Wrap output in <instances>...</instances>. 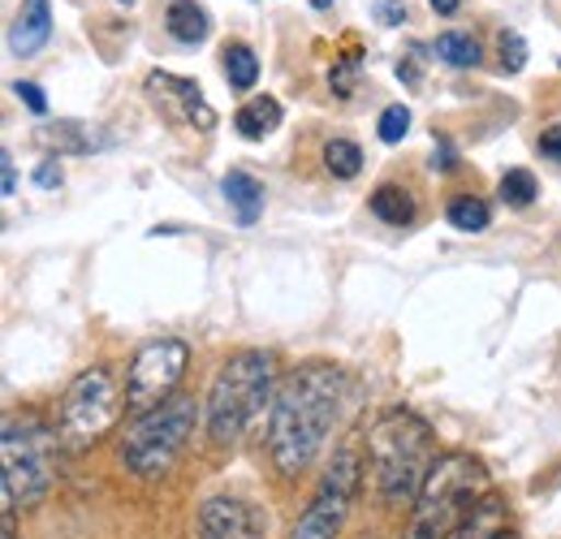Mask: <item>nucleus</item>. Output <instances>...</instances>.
I'll return each instance as SVG.
<instances>
[{"label":"nucleus","mask_w":561,"mask_h":539,"mask_svg":"<svg viewBox=\"0 0 561 539\" xmlns=\"http://www.w3.org/2000/svg\"><path fill=\"white\" fill-rule=\"evenodd\" d=\"M351 398V376L337 363H302L280 380L268 414V458L280 474L311 471L342 405Z\"/></svg>","instance_id":"f257e3e1"},{"label":"nucleus","mask_w":561,"mask_h":539,"mask_svg":"<svg viewBox=\"0 0 561 539\" xmlns=\"http://www.w3.org/2000/svg\"><path fill=\"white\" fill-rule=\"evenodd\" d=\"M367 458L385 505H415L423 479L440 454H436L432 427L415 410H385L367 432Z\"/></svg>","instance_id":"f03ea898"},{"label":"nucleus","mask_w":561,"mask_h":539,"mask_svg":"<svg viewBox=\"0 0 561 539\" xmlns=\"http://www.w3.org/2000/svg\"><path fill=\"white\" fill-rule=\"evenodd\" d=\"M489 496V474L467 454H440L423 479L407 539H449Z\"/></svg>","instance_id":"7ed1b4c3"},{"label":"nucleus","mask_w":561,"mask_h":539,"mask_svg":"<svg viewBox=\"0 0 561 539\" xmlns=\"http://www.w3.org/2000/svg\"><path fill=\"white\" fill-rule=\"evenodd\" d=\"M273 393V358L264 349H242L233 358H225V367L216 371L208 398H204V423L216 445L238 440L255 414L264 410Z\"/></svg>","instance_id":"20e7f679"},{"label":"nucleus","mask_w":561,"mask_h":539,"mask_svg":"<svg viewBox=\"0 0 561 539\" xmlns=\"http://www.w3.org/2000/svg\"><path fill=\"white\" fill-rule=\"evenodd\" d=\"M195 423H199V398H191V393H178V398H169L164 405L139 414L126 427V436H122V462H126V471L139 474V479L169 474L173 462L182 458V449L191 445Z\"/></svg>","instance_id":"39448f33"},{"label":"nucleus","mask_w":561,"mask_h":539,"mask_svg":"<svg viewBox=\"0 0 561 539\" xmlns=\"http://www.w3.org/2000/svg\"><path fill=\"white\" fill-rule=\"evenodd\" d=\"M122 410H130V402H126V385L117 380L113 367L95 363V367L78 371L70 380V389L61 393V405H57L61 449H70V454L91 449L100 436H108L117 427Z\"/></svg>","instance_id":"423d86ee"},{"label":"nucleus","mask_w":561,"mask_h":539,"mask_svg":"<svg viewBox=\"0 0 561 539\" xmlns=\"http://www.w3.org/2000/svg\"><path fill=\"white\" fill-rule=\"evenodd\" d=\"M57 445L61 436L39 427V423H18L9 418L4 423V440H0V454H4V474H0V501H4V514L13 509H31L48 496L53 488V467H57Z\"/></svg>","instance_id":"0eeeda50"},{"label":"nucleus","mask_w":561,"mask_h":539,"mask_svg":"<svg viewBox=\"0 0 561 539\" xmlns=\"http://www.w3.org/2000/svg\"><path fill=\"white\" fill-rule=\"evenodd\" d=\"M358 479H363V454L358 449H337L329 471L320 479L311 505L302 509V518L294 523L289 539H337L342 523L351 514L354 496H358Z\"/></svg>","instance_id":"6e6552de"},{"label":"nucleus","mask_w":561,"mask_h":539,"mask_svg":"<svg viewBox=\"0 0 561 539\" xmlns=\"http://www.w3.org/2000/svg\"><path fill=\"white\" fill-rule=\"evenodd\" d=\"M191 367V345L182 337H156L135 349L126 367V402L135 414H147L169 398H178V380Z\"/></svg>","instance_id":"1a4fd4ad"},{"label":"nucleus","mask_w":561,"mask_h":539,"mask_svg":"<svg viewBox=\"0 0 561 539\" xmlns=\"http://www.w3.org/2000/svg\"><path fill=\"white\" fill-rule=\"evenodd\" d=\"M147 95H151L156 108H160L164 117H173L178 126H195V130H211V126H216V108L204 100L199 82H191V78L151 69V73H147Z\"/></svg>","instance_id":"9d476101"},{"label":"nucleus","mask_w":561,"mask_h":539,"mask_svg":"<svg viewBox=\"0 0 561 539\" xmlns=\"http://www.w3.org/2000/svg\"><path fill=\"white\" fill-rule=\"evenodd\" d=\"M199 539H264L268 518L242 496H208L199 505Z\"/></svg>","instance_id":"9b49d317"},{"label":"nucleus","mask_w":561,"mask_h":539,"mask_svg":"<svg viewBox=\"0 0 561 539\" xmlns=\"http://www.w3.org/2000/svg\"><path fill=\"white\" fill-rule=\"evenodd\" d=\"M53 39V4L48 0H22L13 26H9V53L13 57H35Z\"/></svg>","instance_id":"f8f14e48"},{"label":"nucleus","mask_w":561,"mask_h":539,"mask_svg":"<svg viewBox=\"0 0 561 539\" xmlns=\"http://www.w3.org/2000/svg\"><path fill=\"white\" fill-rule=\"evenodd\" d=\"M220 195L225 203L233 207V220L242 225V229H251L260 216H264V182L255 177V173H247V169H229L225 177H220Z\"/></svg>","instance_id":"ddd939ff"},{"label":"nucleus","mask_w":561,"mask_h":539,"mask_svg":"<svg viewBox=\"0 0 561 539\" xmlns=\"http://www.w3.org/2000/svg\"><path fill=\"white\" fill-rule=\"evenodd\" d=\"M164 31H169L178 44L195 48V44H204L211 35L208 9H204L199 0H169V9H164Z\"/></svg>","instance_id":"4468645a"},{"label":"nucleus","mask_w":561,"mask_h":539,"mask_svg":"<svg viewBox=\"0 0 561 539\" xmlns=\"http://www.w3.org/2000/svg\"><path fill=\"white\" fill-rule=\"evenodd\" d=\"M280 126V104L273 95H255V100H247L238 113H233V130L242 138H268L273 130Z\"/></svg>","instance_id":"2eb2a0df"},{"label":"nucleus","mask_w":561,"mask_h":539,"mask_svg":"<svg viewBox=\"0 0 561 539\" xmlns=\"http://www.w3.org/2000/svg\"><path fill=\"white\" fill-rule=\"evenodd\" d=\"M367 207H371L376 220H385V225H393V229H407V225L415 220V199H411V191H407V186H393V182L376 186Z\"/></svg>","instance_id":"dca6fc26"},{"label":"nucleus","mask_w":561,"mask_h":539,"mask_svg":"<svg viewBox=\"0 0 561 539\" xmlns=\"http://www.w3.org/2000/svg\"><path fill=\"white\" fill-rule=\"evenodd\" d=\"M501 531H505V501L489 492V496L480 501V509H476L449 539H496Z\"/></svg>","instance_id":"f3484780"},{"label":"nucleus","mask_w":561,"mask_h":539,"mask_svg":"<svg viewBox=\"0 0 561 539\" xmlns=\"http://www.w3.org/2000/svg\"><path fill=\"white\" fill-rule=\"evenodd\" d=\"M220 69H225V82H229L233 91H251V87L260 82V57H255L247 44H225Z\"/></svg>","instance_id":"a211bd4d"},{"label":"nucleus","mask_w":561,"mask_h":539,"mask_svg":"<svg viewBox=\"0 0 561 539\" xmlns=\"http://www.w3.org/2000/svg\"><path fill=\"white\" fill-rule=\"evenodd\" d=\"M432 53H436L445 66H454V69H476V66H480V44H476L471 35H462V31H445V35H436Z\"/></svg>","instance_id":"6ab92c4d"},{"label":"nucleus","mask_w":561,"mask_h":539,"mask_svg":"<svg viewBox=\"0 0 561 539\" xmlns=\"http://www.w3.org/2000/svg\"><path fill=\"white\" fill-rule=\"evenodd\" d=\"M445 220H449L454 229H462V233H484L492 211H489V203L476 199V195H458V199H449V207H445Z\"/></svg>","instance_id":"aec40b11"},{"label":"nucleus","mask_w":561,"mask_h":539,"mask_svg":"<svg viewBox=\"0 0 561 539\" xmlns=\"http://www.w3.org/2000/svg\"><path fill=\"white\" fill-rule=\"evenodd\" d=\"M324 169L337 177V182H351L363 173V151H358V142L351 138H329L324 142Z\"/></svg>","instance_id":"412c9836"},{"label":"nucleus","mask_w":561,"mask_h":539,"mask_svg":"<svg viewBox=\"0 0 561 539\" xmlns=\"http://www.w3.org/2000/svg\"><path fill=\"white\" fill-rule=\"evenodd\" d=\"M496 195H501V203H510V207H531L536 195H540V182H536L531 169H505L501 182H496Z\"/></svg>","instance_id":"4be33fe9"},{"label":"nucleus","mask_w":561,"mask_h":539,"mask_svg":"<svg viewBox=\"0 0 561 539\" xmlns=\"http://www.w3.org/2000/svg\"><path fill=\"white\" fill-rule=\"evenodd\" d=\"M39 138L57 151H91L95 147V138L87 135L82 122H57V130H39Z\"/></svg>","instance_id":"5701e85b"},{"label":"nucleus","mask_w":561,"mask_h":539,"mask_svg":"<svg viewBox=\"0 0 561 539\" xmlns=\"http://www.w3.org/2000/svg\"><path fill=\"white\" fill-rule=\"evenodd\" d=\"M407 130H411V108L407 104H389L385 113H380V122H376V135H380V142H402L407 138Z\"/></svg>","instance_id":"b1692460"},{"label":"nucleus","mask_w":561,"mask_h":539,"mask_svg":"<svg viewBox=\"0 0 561 539\" xmlns=\"http://www.w3.org/2000/svg\"><path fill=\"white\" fill-rule=\"evenodd\" d=\"M358 69H363V57L358 53H351V57H337L333 61V69H329V87L346 100V95H354V87H358Z\"/></svg>","instance_id":"393cba45"},{"label":"nucleus","mask_w":561,"mask_h":539,"mask_svg":"<svg viewBox=\"0 0 561 539\" xmlns=\"http://www.w3.org/2000/svg\"><path fill=\"white\" fill-rule=\"evenodd\" d=\"M496 53H501V73H518L527 66V44L518 31H501L496 35Z\"/></svg>","instance_id":"a878e982"},{"label":"nucleus","mask_w":561,"mask_h":539,"mask_svg":"<svg viewBox=\"0 0 561 539\" xmlns=\"http://www.w3.org/2000/svg\"><path fill=\"white\" fill-rule=\"evenodd\" d=\"M13 95L35 113V117H44L48 113V100H44V91H39V82H13Z\"/></svg>","instance_id":"bb28decb"},{"label":"nucleus","mask_w":561,"mask_h":539,"mask_svg":"<svg viewBox=\"0 0 561 539\" xmlns=\"http://www.w3.org/2000/svg\"><path fill=\"white\" fill-rule=\"evenodd\" d=\"M35 186L39 191H57L61 186V164L57 160H39L35 164Z\"/></svg>","instance_id":"cd10ccee"},{"label":"nucleus","mask_w":561,"mask_h":539,"mask_svg":"<svg viewBox=\"0 0 561 539\" xmlns=\"http://www.w3.org/2000/svg\"><path fill=\"white\" fill-rule=\"evenodd\" d=\"M376 18H380L385 26H402V22H407V4H402V0H376Z\"/></svg>","instance_id":"c85d7f7f"},{"label":"nucleus","mask_w":561,"mask_h":539,"mask_svg":"<svg viewBox=\"0 0 561 539\" xmlns=\"http://www.w3.org/2000/svg\"><path fill=\"white\" fill-rule=\"evenodd\" d=\"M540 151H545L553 164H561V126H553V130L540 135Z\"/></svg>","instance_id":"c756f323"},{"label":"nucleus","mask_w":561,"mask_h":539,"mask_svg":"<svg viewBox=\"0 0 561 539\" xmlns=\"http://www.w3.org/2000/svg\"><path fill=\"white\" fill-rule=\"evenodd\" d=\"M0 169H4V199H9V195H18V173H13V156L9 151L0 156Z\"/></svg>","instance_id":"7c9ffc66"},{"label":"nucleus","mask_w":561,"mask_h":539,"mask_svg":"<svg viewBox=\"0 0 561 539\" xmlns=\"http://www.w3.org/2000/svg\"><path fill=\"white\" fill-rule=\"evenodd\" d=\"M398 78L407 82V87H420V66L407 57V61H398Z\"/></svg>","instance_id":"2f4dec72"},{"label":"nucleus","mask_w":561,"mask_h":539,"mask_svg":"<svg viewBox=\"0 0 561 539\" xmlns=\"http://www.w3.org/2000/svg\"><path fill=\"white\" fill-rule=\"evenodd\" d=\"M432 169H440V173H445V169H454V151H449V142H440V151L432 156Z\"/></svg>","instance_id":"473e14b6"},{"label":"nucleus","mask_w":561,"mask_h":539,"mask_svg":"<svg viewBox=\"0 0 561 539\" xmlns=\"http://www.w3.org/2000/svg\"><path fill=\"white\" fill-rule=\"evenodd\" d=\"M427 4H432V9H436V13H440V18H454V13H458V4H462V0H427Z\"/></svg>","instance_id":"72a5a7b5"},{"label":"nucleus","mask_w":561,"mask_h":539,"mask_svg":"<svg viewBox=\"0 0 561 539\" xmlns=\"http://www.w3.org/2000/svg\"><path fill=\"white\" fill-rule=\"evenodd\" d=\"M4 539H18L13 536V514H4Z\"/></svg>","instance_id":"f704fd0d"},{"label":"nucleus","mask_w":561,"mask_h":539,"mask_svg":"<svg viewBox=\"0 0 561 539\" xmlns=\"http://www.w3.org/2000/svg\"><path fill=\"white\" fill-rule=\"evenodd\" d=\"M329 4H333V0H311V9H329Z\"/></svg>","instance_id":"c9c22d12"},{"label":"nucleus","mask_w":561,"mask_h":539,"mask_svg":"<svg viewBox=\"0 0 561 539\" xmlns=\"http://www.w3.org/2000/svg\"><path fill=\"white\" fill-rule=\"evenodd\" d=\"M496 539H518V536H514V531H501V536H496Z\"/></svg>","instance_id":"e433bc0d"},{"label":"nucleus","mask_w":561,"mask_h":539,"mask_svg":"<svg viewBox=\"0 0 561 539\" xmlns=\"http://www.w3.org/2000/svg\"><path fill=\"white\" fill-rule=\"evenodd\" d=\"M122 4H135V0H122Z\"/></svg>","instance_id":"4c0bfd02"}]
</instances>
